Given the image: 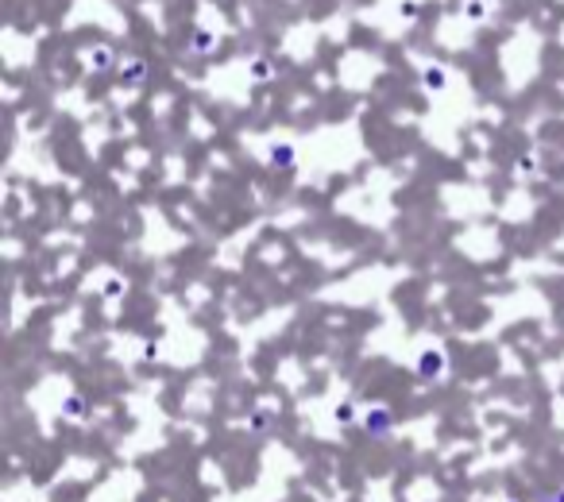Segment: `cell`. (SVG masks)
<instances>
[{
  "mask_svg": "<svg viewBox=\"0 0 564 502\" xmlns=\"http://www.w3.org/2000/svg\"><path fill=\"white\" fill-rule=\"evenodd\" d=\"M441 371H445V356L433 352V348L422 352V359H417V375H422V378H437Z\"/></svg>",
  "mask_w": 564,
  "mask_h": 502,
  "instance_id": "cell-2",
  "label": "cell"
},
{
  "mask_svg": "<svg viewBox=\"0 0 564 502\" xmlns=\"http://www.w3.org/2000/svg\"><path fill=\"white\" fill-rule=\"evenodd\" d=\"M332 418H337L340 425H348L352 418H356V410H352V406H337V413H332Z\"/></svg>",
  "mask_w": 564,
  "mask_h": 502,
  "instance_id": "cell-5",
  "label": "cell"
},
{
  "mask_svg": "<svg viewBox=\"0 0 564 502\" xmlns=\"http://www.w3.org/2000/svg\"><path fill=\"white\" fill-rule=\"evenodd\" d=\"M425 81H429V85H445V74H441V70H429Z\"/></svg>",
  "mask_w": 564,
  "mask_h": 502,
  "instance_id": "cell-6",
  "label": "cell"
},
{
  "mask_svg": "<svg viewBox=\"0 0 564 502\" xmlns=\"http://www.w3.org/2000/svg\"><path fill=\"white\" fill-rule=\"evenodd\" d=\"M271 163L274 166H294V151L290 147H271Z\"/></svg>",
  "mask_w": 564,
  "mask_h": 502,
  "instance_id": "cell-4",
  "label": "cell"
},
{
  "mask_svg": "<svg viewBox=\"0 0 564 502\" xmlns=\"http://www.w3.org/2000/svg\"><path fill=\"white\" fill-rule=\"evenodd\" d=\"M363 425H367V433H371L375 441H387L390 429H395V418H390V410H371Z\"/></svg>",
  "mask_w": 564,
  "mask_h": 502,
  "instance_id": "cell-1",
  "label": "cell"
},
{
  "mask_svg": "<svg viewBox=\"0 0 564 502\" xmlns=\"http://www.w3.org/2000/svg\"><path fill=\"white\" fill-rule=\"evenodd\" d=\"M62 413H66V418H74V421H81L85 413H89V410H85V398H81V394H70V398L62 402Z\"/></svg>",
  "mask_w": 564,
  "mask_h": 502,
  "instance_id": "cell-3",
  "label": "cell"
},
{
  "mask_svg": "<svg viewBox=\"0 0 564 502\" xmlns=\"http://www.w3.org/2000/svg\"><path fill=\"white\" fill-rule=\"evenodd\" d=\"M553 502H564V491H560V495H557V498H553Z\"/></svg>",
  "mask_w": 564,
  "mask_h": 502,
  "instance_id": "cell-7",
  "label": "cell"
}]
</instances>
